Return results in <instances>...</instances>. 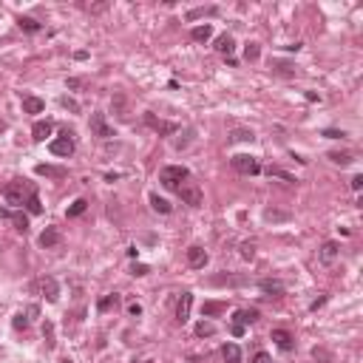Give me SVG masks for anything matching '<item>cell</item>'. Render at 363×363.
I'll list each match as a JSON object with an SVG mask.
<instances>
[{"mask_svg": "<svg viewBox=\"0 0 363 363\" xmlns=\"http://www.w3.org/2000/svg\"><path fill=\"white\" fill-rule=\"evenodd\" d=\"M63 105H66V108H71V111H79V105L74 100H68V97H63Z\"/></svg>", "mask_w": 363, "mask_h": 363, "instance_id": "bcb514c9", "label": "cell"}, {"mask_svg": "<svg viewBox=\"0 0 363 363\" xmlns=\"http://www.w3.org/2000/svg\"><path fill=\"white\" fill-rule=\"evenodd\" d=\"M233 48H236V40H233L230 34H221V37L216 40V51H218V54L230 57V54H233Z\"/></svg>", "mask_w": 363, "mask_h": 363, "instance_id": "9a60e30c", "label": "cell"}, {"mask_svg": "<svg viewBox=\"0 0 363 363\" xmlns=\"http://www.w3.org/2000/svg\"><path fill=\"white\" fill-rule=\"evenodd\" d=\"M17 26H20L23 32H29V34L40 32V23H37V20H32V17H20V20H17Z\"/></svg>", "mask_w": 363, "mask_h": 363, "instance_id": "1f68e13d", "label": "cell"}, {"mask_svg": "<svg viewBox=\"0 0 363 363\" xmlns=\"http://www.w3.org/2000/svg\"><path fill=\"white\" fill-rule=\"evenodd\" d=\"M340 255V244L338 241H324L321 244V250H318V258H321V264H335Z\"/></svg>", "mask_w": 363, "mask_h": 363, "instance_id": "8992f818", "label": "cell"}, {"mask_svg": "<svg viewBox=\"0 0 363 363\" xmlns=\"http://www.w3.org/2000/svg\"><path fill=\"white\" fill-rule=\"evenodd\" d=\"M258 290L264 295H284V284L272 281V278H264V281H258Z\"/></svg>", "mask_w": 363, "mask_h": 363, "instance_id": "5bb4252c", "label": "cell"}, {"mask_svg": "<svg viewBox=\"0 0 363 363\" xmlns=\"http://www.w3.org/2000/svg\"><path fill=\"white\" fill-rule=\"evenodd\" d=\"M253 363H270V355H267V352H255Z\"/></svg>", "mask_w": 363, "mask_h": 363, "instance_id": "7bdbcfd3", "label": "cell"}, {"mask_svg": "<svg viewBox=\"0 0 363 363\" xmlns=\"http://www.w3.org/2000/svg\"><path fill=\"white\" fill-rule=\"evenodd\" d=\"M213 14H218V9L216 6H207V9H193V11H187V20H199V17H213Z\"/></svg>", "mask_w": 363, "mask_h": 363, "instance_id": "4316f807", "label": "cell"}, {"mask_svg": "<svg viewBox=\"0 0 363 363\" xmlns=\"http://www.w3.org/2000/svg\"><path fill=\"white\" fill-rule=\"evenodd\" d=\"M26 207H29V213H32V216L43 213V204H40V199H37V193H32V196L26 199Z\"/></svg>", "mask_w": 363, "mask_h": 363, "instance_id": "4dcf8cb0", "label": "cell"}, {"mask_svg": "<svg viewBox=\"0 0 363 363\" xmlns=\"http://www.w3.org/2000/svg\"><path fill=\"white\" fill-rule=\"evenodd\" d=\"M145 122L156 131V134H162V136H173L176 131H179V125L176 122H162V119H156L153 113H145Z\"/></svg>", "mask_w": 363, "mask_h": 363, "instance_id": "52a82bcc", "label": "cell"}, {"mask_svg": "<svg viewBox=\"0 0 363 363\" xmlns=\"http://www.w3.org/2000/svg\"><path fill=\"white\" fill-rule=\"evenodd\" d=\"M221 355H224V363H241V349H238L236 343H227L224 349H221Z\"/></svg>", "mask_w": 363, "mask_h": 363, "instance_id": "7402d4cb", "label": "cell"}, {"mask_svg": "<svg viewBox=\"0 0 363 363\" xmlns=\"http://www.w3.org/2000/svg\"><path fill=\"white\" fill-rule=\"evenodd\" d=\"M187 264H190L193 270H202L204 264H207V253H204V247L193 244V247L187 250Z\"/></svg>", "mask_w": 363, "mask_h": 363, "instance_id": "9c48e42d", "label": "cell"}, {"mask_svg": "<svg viewBox=\"0 0 363 363\" xmlns=\"http://www.w3.org/2000/svg\"><path fill=\"white\" fill-rule=\"evenodd\" d=\"M32 193L34 190H29L20 179H14V182H9V184L3 187V199H6L9 204H14V207H20L23 199H26V196H32Z\"/></svg>", "mask_w": 363, "mask_h": 363, "instance_id": "7a4b0ae2", "label": "cell"}, {"mask_svg": "<svg viewBox=\"0 0 363 363\" xmlns=\"http://www.w3.org/2000/svg\"><path fill=\"white\" fill-rule=\"evenodd\" d=\"M48 150L54 153V156H71L74 153V139L71 136H60V139H51V145H48Z\"/></svg>", "mask_w": 363, "mask_h": 363, "instance_id": "5b68a950", "label": "cell"}, {"mask_svg": "<svg viewBox=\"0 0 363 363\" xmlns=\"http://www.w3.org/2000/svg\"><path fill=\"white\" fill-rule=\"evenodd\" d=\"M37 176H51V179H63L66 176V168H54V165H37Z\"/></svg>", "mask_w": 363, "mask_h": 363, "instance_id": "ac0fdd59", "label": "cell"}, {"mask_svg": "<svg viewBox=\"0 0 363 363\" xmlns=\"http://www.w3.org/2000/svg\"><path fill=\"white\" fill-rule=\"evenodd\" d=\"M128 312H131L134 318H139V315H142V306H139V304H131V306H128Z\"/></svg>", "mask_w": 363, "mask_h": 363, "instance_id": "f6af8a7d", "label": "cell"}, {"mask_svg": "<svg viewBox=\"0 0 363 363\" xmlns=\"http://www.w3.org/2000/svg\"><path fill=\"white\" fill-rule=\"evenodd\" d=\"M45 102L40 97H23V111L26 113H43Z\"/></svg>", "mask_w": 363, "mask_h": 363, "instance_id": "2e32d148", "label": "cell"}, {"mask_svg": "<svg viewBox=\"0 0 363 363\" xmlns=\"http://www.w3.org/2000/svg\"><path fill=\"white\" fill-rule=\"evenodd\" d=\"M91 131L100 136V139H111V136H113V128L105 122V116H102V113H91Z\"/></svg>", "mask_w": 363, "mask_h": 363, "instance_id": "ba28073f", "label": "cell"}, {"mask_svg": "<svg viewBox=\"0 0 363 363\" xmlns=\"http://www.w3.org/2000/svg\"><path fill=\"white\" fill-rule=\"evenodd\" d=\"M43 335H45V346H48V349H54V324H51V321H43Z\"/></svg>", "mask_w": 363, "mask_h": 363, "instance_id": "f546056e", "label": "cell"}, {"mask_svg": "<svg viewBox=\"0 0 363 363\" xmlns=\"http://www.w3.org/2000/svg\"><path fill=\"white\" fill-rule=\"evenodd\" d=\"M233 168L238 170V173H244V176H255V173H261V165L255 156H247V153H238V156H233Z\"/></svg>", "mask_w": 363, "mask_h": 363, "instance_id": "277c9868", "label": "cell"}, {"mask_svg": "<svg viewBox=\"0 0 363 363\" xmlns=\"http://www.w3.org/2000/svg\"><path fill=\"white\" fill-rule=\"evenodd\" d=\"M43 292H45V298L54 304L57 298H60V287H57V281L54 278H43Z\"/></svg>", "mask_w": 363, "mask_h": 363, "instance_id": "ffe728a7", "label": "cell"}, {"mask_svg": "<svg viewBox=\"0 0 363 363\" xmlns=\"http://www.w3.org/2000/svg\"><path fill=\"white\" fill-rule=\"evenodd\" d=\"M196 335H199V338H210V335H216V327L210 321H199V324H196Z\"/></svg>", "mask_w": 363, "mask_h": 363, "instance_id": "f1b7e54d", "label": "cell"}, {"mask_svg": "<svg viewBox=\"0 0 363 363\" xmlns=\"http://www.w3.org/2000/svg\"><path fill=\"white\" fill-rule=\"evenodd\" d=\"M190 37L196 40V43H207V40L213 37V26H210V23H204V26H196V29L190 32Z\"/></svg>", "mask_w": 363, "mask_h": 363, "instance_id": "e0dca14e", "label": "cell"}, {"mask_svg": "<svg viewBox=\"0 0 363 363\" xmlns=\"http://www.w3.org/2000/svg\"><path fill=\"white\" fill-rule=\"evenodd\" d=\"M26 327H29V318L23 315V312L20 315H14V329H26Z\"/></svg>", "mask_w": 363, "mask_h": 363, "instance_id": "ab89813d", "label": "cell"}, {"mask_svg": "<svg viewBox=\"0 0 363 363\" xmlns=\"http://www.w3.org/2000/svg\"><path fill=\"white\" fill-rule=\"evenodd\" d=\"M85 207H88V202H85V199H77V202L68 207V216H82L85 213Z\"/></svg>", "mask_w": 363, "mask_h": 363, "instance_id": "836d02e7", "label": "cell"}, {"mask_svg": "<svg viewBox=\"0 0 363 363\" xmlns=\"http://www.w3.org/2000/svg\"><path fill=\"white\" fill-rule=\"evenodd\" d=\"M190 306H193V295L190 292H182L179 304H176V321H179V324H184V321L190 318Z\"/></svg>", "mask_w": 363, "mask_h": 363, "instance_id": "30bf717a", "label": "cell"}, {"mask_svg": "<svg viewBox=\"0 0 363 363\" xmlns=\"http://www.w3.org/2000/svg\"><path fill=\"white\" fill-rule=\"evenodd\" d=\"M150 207H153L156 213H170V202L168 199H162L159 193H150Z\"/></svg>", "mask_w": 363, "mask_h": 363, "instance_id": "cb8c5ba5", "label": "cell"}, {"mask_svg": "<svg viewBox=\"0 0 363 363\" xmlns=\"http://www.w3.org/2000/svg\"><path fill=\"white\" fill-rule=\"evenodd\" d=\"M329 162H335V165H352L355 156H352L349 150H332V153H329Z\"/></svg>", "mask_w": 363, "mask_h": 363, "instance_id": "603a6c76", "label": "cell"}, {"mask_svg": "<svg viewBox=\"0 0 363 363\" xmlns=\"http://www.w3.org/2000/svg\"><path fill=\"white\" fill-rule=\"evenodd\" d=\"M230 139H233V142H253V139H255V134H253L250 128H236V131L230 134Z\"/></svg>", "mask_w": 363, "mask_h": 363, "instance_id": "484cf974", "label": "cell"}, {"mask_svg": "<svg viewBox=\"0 0 363 363\" xmlns=\"http://www.w3.org/2000/svg\"><path fill=\"white\" fill-rule=\"evenodd\" d=\"M9 218L14 221V230H20V233L29 230V216L26 213H9Z\"/></svg>", "mask_w": 363, "mask_h": 363, "instance_id": "83f0119b", "label": "cell"}, {"mask_svg": "<svg viewBox=\"0 0 363 363\" xmlns=\"http://www.w3.org/2000/svg\"><path fill=\"white\" fill-rule=\"evenodd\" d=\"M321 136H327V139H343L346 134H343V131H335V128H327Z\"/></svg>", "mask_w": 363, "mask_h": 363, "instance_id": "f35d334b", "label": "cell"}, {"mask_svg": "<svg viewBox=\"0 0 363 363\" xmlns=\"http://www.w3.org/2000/svg\"><path fill=\"white\" fill-rule=\"evenodd\" d=\"M236 321L244 324V327H247V324H255V321H258V309H241V312H236Z\"/></svg>", "mask_w": 363, "mask_h": 363, "instance_id": "d4e9b609", "label": "cell"}, {"mask_svg": "<svg viewBox=\"0 0 363 363\" xmlns=\"http://www.w3.org/2000/svg\"><path fill=\"white\" fill-rule=\"evenodd\" d=\"M272 71L281 74V77H295V66L292 63H284V60H272Z\"/></svg>", "mask_w": 363, "mask_h": 363, "instance_id": "44dd1931", "label": "cell"}, {"mask_svg": "<svg viewBox=\"0 0 363 363\" xmlns=\"http://www.w3.org/2000/svg\"><path fill=\"white\" fill-rule=\"evenodd\" d=\"M147 272L150 270H147L145 264H134V267H131V275H147Z\"/></svg>", "mask_w": 363, "mask_h": 363, "instance_id": "b9f144b4", "label": "cell"}, {"mask_svg": "<svg viewBox=\"0 0 363 363\" xmlns=\"http://www.w3.org/2000/svg\"><path fill=\"white\" fill-rule=\"evenodd\" d=\"M142 363H150V361H142Z\"/></svg>", "mask_w": 363, "mask_h": 363, "instance_id": "c3c4849f", "label": "cell"}, {"mask_svg": "<svg viewBox=\"0 0 363 363\" xmlns=\"http://www.w3.org/2000/svg\"><path fill=\"white\" fill-rule=\"evenodd\" d=\"M51 131H54V125L48 122V119H40L32 128V139L34 142H45V136H51Z\"/></svg>", "mask_w": 363, "mask_h": 363, "instance_id": "8fae6325", "label": "cell"}, {"mask_svg": "<svg viewBox=\"0 0 363 363\" xmlns=\"http://www.w3.org/2000/svg\"><path fill=\"white\" fill-rule=\"evenodd\" d=\"M258 54H261L258 43H250L247 48H244V60H250V63H255V60H258Z\"/></svg>", "mask_w": 363, "mask_h": 363, "instance_id": "d6a6232c", "label": "cell"}, {"mask_svg": "<svg viewBox=\"0 0 363 363\" xmlns=\"http://www.w3.org/2000/svg\"><path fill=\"white\" fill-rule=\"evenodd\" d=\"M361 187H363V176H361V173H358V176L352 179V190L358 193V190H361Z\"/></svg>", "mask_w": 363, "mask_h": 363, "instance_id": "ee69618b", "label": "cell"}, {"mask_svg": "<svg viewBox=\"0 0 363 363\" xmlns=\"http://www.w3.org/2000/svg\"><path fill=\"white\" fill-rule=\"evenodd\" d=\"M224 309H227V304H221V301H204L202 315H204V318H213V315H221Z\"/></svg>", "mask_w": 363, "mask_h": 363, "instance_id": "d6986e66", "label": "cell"}, {"mask_svg": "<svg viewBox=\"0 0 363 363\" xmlns=\"http://www.w3.org/2000/svg\"><path fill=\"white\" fill-rule=\"evenodd\" d=\"M264 218H267V221H287V218H290V213H281V210H267V213H264Z\"/></svg>", "mask_w": 363, "mask_h": 363, "instance_id": "e575fe53", "label": "cell"}, {"mask_svg": "<svg viewBox=\"0 0 363 363\" xmlns=\"http://www.w3.org/2000/svg\"><path fill=\"white\" fill-rule=\"evenodd\" d=\"M190 179V170L182 168V165H170V168H162L159 173V182H162V187H168V190H179V182Z\"/></svg>", "mask_w": 363, "mask_h": 363, "instance_id": "6da1fadb", "label": "cell"}, {"mask_svg": "<svg viewBox=\"0 0 363 363\" xmlns=\"http://www.w3.org/2000/svg\"><path fill=\"white\" fill-rule=\"evenodd\" d=\"M63 363H71V361H68V358H66V361H63Z\"/></svg>", "mask_w": 363, "mask_h": 363, "instance_id": "7dc6e473", "label": "cell"}, {"mask_svg": "<svg viewBox=\"0 0 363 363\" xmlns=\"http://www.w3.org/2000/svg\"><path fill=\"white\" fill-rule=\"evenodd\" d=\"M230 332H233L236 338H241V335H244V324H238V321H233V324H230Z\"/></svg>", "mask_w": 363, "mask_h": 363, "instance_id": "60d3db41", "label": "cell"}, {"mask_svg": "<svg viewBox=\"0 0 363 363\" xmlns=\"http://www.w3.org/2000/svg\"><path fill=\"white\" fill-rule=\"evenodd\" d=\"M179 196H182V202L187 204V207H202V202H204V193H202V187H199L196 182H184V184H179Z\"/></svg>", "mask_w": 363, "mask_h": 363, "instance_id": "3957f363", "label": "cell"}, {"mask_svg": "<svg viewBox=\"0 0 363 363\" xmlns=\"http://www.w3.org/2000/svg\"><path fill=\"white\" fill-rule=\"evenodd\" d=\"M272 340H275V346L284 349V352L292 349V335H290L287 329H272Z\"/></svg>", "mask_w": 363, "mask_h": 363, "instance_id": "4fadbf2b", "label": "cell"}, {"mask_svg": "<svg viewBox=\"0 0 363 363\" xmlns=\"http://www.w3.org/2000/svg\"><path fill=\"white\" fill-rule=\"evenodd\" d=\"M116 301H119V295H116V292H113V295H105V298L100 301V309L105 312V309H111V306L116 304Z\"/></svg>", "mask_w": 363, "mask_h": 363, "instance_id": "8d00e7d4", "label": "cell"}, {"mask_svg": "<svg viewBox=\"0 0 363 363\" xmlns=\"http://www.w3.org/2000/svg\"><path fill=\"white\" fill-rule=\"evenodd\" d=\"M57 244H60V230L57 227H45L40 233V247L48 250V247H57Z\"/></svg>", "mask_w": 363, "mask_h": 363, "instance_id": "7c38bea8", "label": "cell"}, {"mask_svg": "<svg viewBox=\"0 0 363 363\" xmlns=\"http://www.w3.org/2000/svg\"><path fill=\"white\" fill-rule=\"evenodd\" d=\"M253 255H255V244H250V241H244V244H241V258H253Z\"/></svg>", "mask_w": 363, "mask_h": 363, "instance_id": "74e56055", "label": "cell"}, {"mask_svg": "<svg viewBox=\"0 0 363 363\" xmlns=\"http://www.w3.org/2000/svg\"><path fill=\"white\" fill-rule=\"evenodd\" d=\"M267 173H270V176H278V179H284V182H295L292 173H287V170H281V168H267Z\"/></svg>", "mask_w": 363, "mask_h": 363, "instance_id": "d590c367", "label": "cell"}]
</instances>
